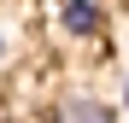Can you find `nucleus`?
Masks as SVG:
<instances>
[{
	"instance_id": "nucleus-1",
	"label": "nucleus",
	"mask_w": 129,
	"mask_h": 123,
	"mask_svg": "<svg viewBox=\"0 0 129 123\" xmlns=\"http://www.w3.org/2000/svg\"><path fill=\"white\" fill-rule=\"evenodd\" d=\"M53 123H117L112 106H100V100H64L53 111Z\"/></svg>"
},
{
	"instance_id": "nucleus-4",
	"label": "nucleus",
	"mask_w": 129,
	"mask_h": 123,
	"mask_svg": "<svg viewBox=\"0 0 129 123\" xmlns=\"http://www.w3.org/2000/svg\"><path fill=\"white\" fill-rule=\"evenodd\" d=\"M123 106H129V88H123Z\"/></svg>"
},
{
	"instance_id": "nucleus-3",
	"label": "nucleus",
	"mask_w": 129,
	"mask_h": 123,
	"mask_svg": "<svg viewBox=\"0 0 129 123\" xmlns=\"http://www.w3.org/2000/svg\"><path fill=\"white\" fill-rule=\"evenodd\" d=\"M0 65H6V35H0Z\"/></svg>"
},
{
	"instance_id": "nucleus-2",
	"label": "nucleus",
	"mask_w": 129,
	"mask_h": 123,
	"mask_svg": "<svg viewBox=\"0 0 129 123\" xmlns=\"http://www.w3.org/2000/svg\"><path fill=\"white\" fill-rule=\"evenodd\" d=\"M59 18H64L71 35H94V29H100V6H94V0H64Z\"/></svg>"
}]
</instances>
